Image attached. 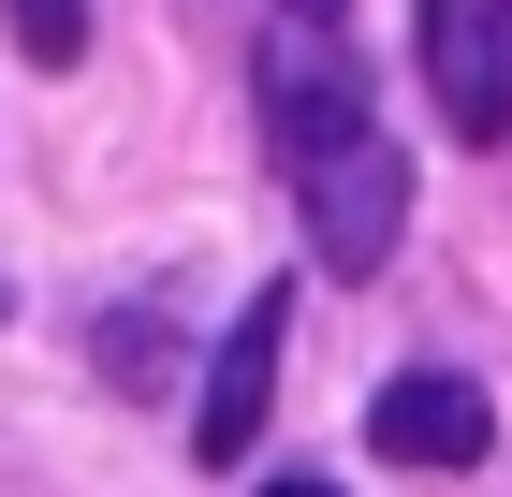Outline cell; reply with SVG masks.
<instances>
[{
  "instance_id": "6da1fadb",
  "label": "cell",
  "mask_w": 512,
  "mask_h": 497,
  "mask_svg": "<svg viewBox=\"0 0 512 497\" xmlns=\"http://www.w3.org/2000/svg\"><path fill=\"white\" fill-rule=\"evenodd\" d=\"M293 220H308L322 278H381L395 234H410V147H395L381 117H352L322 161H293Z\"/></svg>"
},
{
  "instance_id": "7a4b0ae2",
  "label": "cell",
  "mask_w": 512,
  "mask_h": 497,
  "mask_svg": "<svg viewBox=\"0 0 512 497\" xmlns=\"http://www.w3.org/2000/svg\"><path fill=\"white\" fill-rule=\"evenodd\" d=\"M249 103H264V147H278V161H322L352 117H381V103H366V74H352V44L322 30V15H278V30H264Z\"/></svg>"
},
{
  "instance_id": "3957f363",
  "label": "cell",
  "mask_w": 512,
  "mask_h": 497,
  "mask_svg": "<svg viewBox=\"0 0 512 497\" xmlns=\"http://www.w3.org/2000/svg\"><path fill=\"white\" fill-rule=\"evenodd\" d=\"M366 454L381 468H483L498 454V410H483V381H454V366H395V381L366 395Z\"/></svg>"
},
{
  "instance_id": "277c9868",
  "label": "cell",
  "mask_w": 512,
  "mask_h": 497,
  "mask_svg": "<svg viewBox=\"0 0 512 497\" xmlns=\"http://www.w3.org/2000/svg\"><path fill=\"white\" fill-rule=\"evenodd\" d=\"M278 351H293V293H249L235 322H220V351H205V410H191L205 468H249V439H264V410H278Z\"/></svg>"
},
{
  "instance_id": "5b68a950",
  "label": "cell",
  "mask_w": 512,
  "mask_h": 497,
  "mask_svg": "<svg viewBox=\"0 0 512 497\" xmlns=\"http://www.w3.org/2000/svg\"><path fill=\"white\" fill-rule=\"evenodd\" d=\"M425 88L469 147H498L512 132V0H425Z\"/></svg>"
},
{
  "instance_id": "8992f818",
  "label": "cell",
  "mask_w": 512,
  "mask_h": 497,
  "mask_svg": "<svg viewBox=\"0 0 512 497\" xmlns=\"http://www.w3.org/2000/svg\"><path fill=\"white\" fill-rule=\"evenodd\" d=\"M88 351H103V395H161L176 381V322H161V307H103Z\"/></svg>"
},
{
  "instance_id": "52a82bcc",
  "label": "cell",
  "mask_w": 512,
  "mask_h": 497,
  "mask_svg": "<svg viewBox=\"0 0 512 497\" xmlns=\"http://www.w3.org/2000/svg\"><path fill=\"white\" fill-rule=\"evenodd\" d=\"M15 44L59 74V59H88V15H74V0H15Z\"/></svg>"
},
{
  "instance_id": "ba28073f",
  "label": "cell",
  "mask_w": 512,
  "mask_h": 497,
  "mask_svg": "<svg viewBox=\"0 0 512 497\" xmlns=\"http://www.w3.org/2000/svg\"><path fill=\"white\" fill-rule=\"evenodd\" d=\"M278 15H322V30H337V15H352V0H278Z\"/></svg>"
},
{
  "instance_id": "9c48e42d",
  "label": "cell",
  "mask_w": 512,
  "mask_h": 497,
  "mask_svg": "<svg viewBox=\"0 0 512 497\" xmlns=\"http://www.w3.org/2000/svg\"><path fill=\"white\" fill-rule=\"evenodd\" d=\"M264 497H337V483H264Z\"/></svg>"
}]
</instances>
